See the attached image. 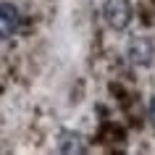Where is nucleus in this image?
I'll list each match as a JSON object with an SVG mask.
<instances>
[{
	"instance_id": "1",
	"label": "nucleus",
	"mask_w": 155,
	"mask_h": 155,
	"mask_svg": "<svg viewBox=\"0 0 155 155\" xmlns=\"http://www.w3.org/2000/svg\"><path fill=\"white\" fill-rule=\"evenodd\" d=\"M103 18L116 32H124L131 24V3L129 0H105L103 3Z\"/></svg>"
},
{
	"instance_id": "2",
	"label": "nucleus",
	"mask_w": 155,
	"mask_h": 155,
	"mask_svg": "<svg viewBox=\"0 0 155 155\" xmlns=\"http://www.w3.org/2000/svg\"><path fill=\"white\" fill-rule=\"evenodd\" d=\"M126 58L134 66H150L155 58V45L150 37H134L126 48Z\"/></svg>"
},
{
	"instance_id": "3",
	"label": "nucleus",
	"mask_w": 155,
	"mask_h": 155,
	"mask_svg": "<svg viewBox=\"0 0 155 155\" xmlns=\"http://www.w3.org/2000/svg\"><path fill=\"white\" fill-rule=\"evenodd\" d=\"M21 26V13L13 3H0V40H8Z\"/></svg>"
},
{
	"instance_id": "4",
	"label": "nucleus",
	"mask_w": 155,
	"mask_h": 155,
	"mask_svg": "<svg viewBox=\"0 0 155 155\" xmlns=\"http://www.w3.org/2000/svg\"><path fill=\"white\" fill-rule=\"evenodd\" d=\"M58 150L61 153H84V139L79 131H61L58 134Z\"/></svg>"
},
{
	"instance_id": "5",
	"label": "nucleus",
	"mask_w": 155,
	"mask_h": 155,
	"mask_svg": "<svg viewBox=\"0 0 155 155\" xmlns=\"http://www.w3.org/2000/svg\"><path fill=\"white\" fill-rule=\"evenodd\" d=\"M147 116H150V124L155 126V95L150 97V108H147Z\"/></svg>"
}]
</instances>
